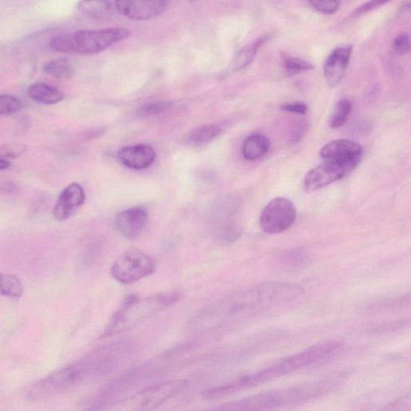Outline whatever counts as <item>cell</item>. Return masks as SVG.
<instances>
[{
    "label": "cell",
    "instance_id": "obj_1",
    "mask_svg": "<svg viewBox=\"0 0 411 411\" xmlns=\"http://www.w3.org/2000/svg\"><path fill=\"white\" fill-rule=\"evenodd\" d=\"M181 298L179 293H160L147 297L132 294L126 296L113 314L101 338H108L128 331L175 305Z\"/></svg>",
    "mask_w": 411,
    "mask_h": 411
},
{
    "label": "cell",
    "instance_id": "obj_2",
    "mask_svg": "<svg viewBox=\"0 0 411 411\" xmlns=\"http://www.w3.org/2000/svg\"><path fill=\"white\" fill-rule=\"evenodd\" d=\"M129 36L130 31L123 28L81 30L56 36L50 40L49 46L60 53L97 54Z\"/></svg>",
    "mask_w": 411,
    "mask_h": 411
},
{
    "label": "cell",
    "instance_id": "obj_3",
    "mask_svg": "<svg viewBox=\"0 0 411 411\" xmlns=\"http://www.w3.org/2000/svg\"><path fill=\"white\" fill-rule=\"evenodd\" d=\"M183 379H175L150 385L112 405L109 411H154L179 395L187 387Z\"/></svg>",
    "mask_w": 411,
    "mask_h": 411
},
{
    "label": "cell",
    "instance_id": "obj_4",
    "mask_svg": "<svg viewBox=\"0 0 411 411\" xmlns=\"http://www.w3.org/2000/svg\"><path fill=\"white\" fill-rule=\"evenodd\" d=\"M339 347L340 343L338 341H324L306 350L283 358L269 368L254 373L253 376L258 385L274 380L275 378L286 375L330 357L339 349Z\"/></svg>",
    "mask_w": 411,
    "mask_h": 411
},
{
    "label": "cell",
    "instance_id": "obj_5",
    "mask_svg": "<svg viewBox=\"0 0 411 411\" xmlns=\"http://www.w3.org/2000/svg\"><path fill=\"white\" fill-rule=\"evenodd\" d=\"M153 258L137 249L126 251L113 264L111 275L119 283H134L155 273Z\"/></svg>",
    "mask_w": 411,
    "mask_h": 411
},
{
    "label": "cell",
    "instance_id": "obj_6",
    "mask_svg": "<svg viewBox=\"0 0 411 411\" xmlns=\"http://www.w3.org/2000/svg\"><path fill=\"white\" fill-rule=\"evenodd\" d=\"M296 219V210L293 202L281 197L270 201L264 208L260 224L264 232L278 234L288 229Z\"/></svg>",
    "mask_w": 411,
    "mask_h": 411
},
{
    "label": "cell",
    "instance_id": "obj_7",
    "mask_svg": "<svg viewBox=\"0 0 411 411\" xmlns=\"http://www.w3.org/2000/svg\"><path fill=\"white\" fill-rule=\"evenodd\" d=\"M353 169L345 164L333 160H324L306 175L303 185L307 192L318 191L343 179Z\"/></svg>",
    "mask_w": 411,
    "mask_h": 411
},
{
    "label": "cell",
    "instance_id": "obj_8",
    "mask_svg": "<svg viewBox=\"0 0 411 411\" xmlns=\"http://www.w3.org/2000/svg\"><path fill=\"white\" fill-rule=\"evenodd\" d=\"M324 160H333L355 169L362 160L363 147L358 143L339 139L324 145L320 151Z\"/></svg>",
    "mask_w": 411,
    "mask_h": 411
},
{
    "label": "cell",
    "instance_id": "obj_9",
    "mask_svg": "<svg viewBox=\"0 0 411 411\" xmlns=\"http://www.w3.org/2000/svg\"><path fill=\"white\" fill-rule=\"evenodd\" d=\"M168 1H117L115 10L120 15L132 21H148L167 10Z\"/></svg>",
    "mask_w": 411,
    "mask_h": 411
},
{
    "label": "cell",
    "instance_id": "obj_10",
    "mask_svg": "<svg viewBox=\"0 0 411 411\" xmlns=\"http://www.w3.org/2000/svg\"><path fill=\"white\" fill-rule=\"evenodd\" d=\"M148 219L149 214L145 208L131 207L117 214L116 229L125 238L134 239L141 235L148 224Z\"/></svg>",
    "mask_w": 411,
    "mask_h": 411
},
{
    "label": "cell",
    "instance_id": "obj_11",
    "mask_svg": "<svg viewBox=\"0 0 411 411\" xmlns=\"http://www.w3.org/2000/svg\"><path fill=\"white\" fill-rule=\"evenodd\" d=\"M86 196L83 187L78 183H71L61 193L54 207L53 217L65 221L71 218L78 207L84 204Z\"/></svg>",
    "mask_w": 411,
    "mask_h": 411
},
{
    "label": "cell",
    "instance_id": "obj_12",
    "mask_svg": "<svg viewBox=\"0 0 411 411\" xmlns=\"http://www.w3.org/2000/svg\"><path fill=\"white\" fill-rule=\"evenodd\" d=\"M118 157L125 167L142 170L153 165L156 160V152L150 145L138 144L122 148L118 151Z\"/></svg>",
    "mask_w": 411,
    "mask_h": 411
},
{
    "label": "cell",
    "instance_id": "obj_13",
    "mask_svg": "<svg viewBox=\"0 0 411 411\" xmlns=\"http://www.w3.org/2000/svg\"><path fill=\"white\" fill-rule=\"evenodd\" d=\"M352 49L351 46L340 47L328 56L324 65V76L328 86H337L344 78Z\"/></svg>",
    "mask_w": 411,
    "mask_h": 411
},
{
    "label": "cell",
    "instance_id": "obj_14",
    "mask_svg": "<svg viewBox=\"0 0 411 411\" xmlns=\"http://www.w3.org/2000/svg\"><path fill=\"white\" fill-rule=\"evenodd\" d=\"M270 149L269 139L263 135H252L245 139L242 145V155L245 160L256 161L268 154Z\"/></svg>",
    "mask_w": 411,
    "mask_h": 411
},
{
    "label": "cell",
    "instance_id": "obj_15",
    "mask_svg": "<svg viewBox=\"0 0 411 411\" xmlns=\"http://www.w3.org/2000/svg\"><path fill=\"white\" fill-rule=\"evenodd\" d=\"M28 94L31 100L43 105L58 104L65 98L59 88L41 83L31 85Z\"/></svg>",
    "mask_w": 411,
    "mask_h": 411
},
{
    "label": "cell",
    "instance_id": "obj_16",
    "mask_svg": "<svg viewBox=\"0 0 411 411\" xmlns=\"http://www.w3.org/2000/svg\"><path fill=\"white\" fill-rule=\"evenodd\" d=\"M268 40V36H262L240 49L233 59L231 65L233 71L237 72L248 67L255 59L258 49Z\"/></svg>",
    "mask_w": 411,
    "mask_h": 411
},
{
    "label": "cell",
    "instance_id": "obj_17",
    "mask_svg": "<svg viewBox=\"0 0 411 411\" xmlns=\"http://www.w3.org/2000/svg\"><path fill=\"white\" fill-rule=\"evenodd\" d=\"M222 132V128L217 124H208L200 126L189 132L187 142L189 145H205L216 139Z\"/></svg>",
    "mask_w": 411,
    "mask_h": 411
},
{
    "label": "cell",
    "instance_id": "obj_18",
    "mask_svg": "<svg viewBox=\"0 0 411 411\" xmlns=\"http://www.w3.org/2000/svg\"><path fill=\"white\" fill-rule=\"evenodd\" d=\"M78 9L85 16L99 20L108 16L115 9V5L110 1H83L78 4Z\"/></svg>",
    "mask_w": 411,
    "mask_h": 411
},
{
    "label": "cell",
    "instance_id": "obj_19",
    "mask_svg": "<svg viewBox=\"0 0 411 411\" xmlns=\"http://www.w3.org/2000/svg\"><path fill=\"white\" fill-rule=\"evenodd\" d=\"M43 71L55 78L67 79L73 77L75 66L71 61L60 58L47 63L43 66Z\"/></svg>",
    "mask_w": 411,
    "mask_h": 411
},
{
    "label": "cell",
    "instance_id": "obj_20",
    "mask_svg": "<svg viewBox=\"0 0 411 411\" xmlns=\"http://www.w3.org/2000/svg\"><path fill=\"white\" fill-rule=\"evenodd\" d=\"M23 292V283L18 277L11 274H0V293L11 297H21Z\"/></svg>",
    "mask_w": 411,
    "mask_h": 411
},
{
    "label": "cell",
    "instance_id": "obj_21",
    "mask_svg": "<svg viewBox=\"0 0 411 411\" xmlns=\"http://www.w3.org/2000/svg\"><path fill=\"white\" fill-rule=\"evenodd\" d=\"M352 112V104L350 100L343 99L339 101L335 108L331 120V126L333 129L341 128Z\"/></svg>",
    "mask_w": 411,
    "mask_h": 411
},
{
    "label": "cell",
    "instance_id": "obj_22",
    "mask_svg": "<svg viewBox=\"0 0 411 411\" xmlns=\"http://www.w3.org/2000/svg\"><path fill=\"white\" fill-rule=\"evenodd\" d=\"M283 64L287 73L290 76L298 74L303 71H311V69L314 68L311 63L288 55L283 56Z\"/></svg>",
    "mask_w": 411,
    "mask_h": 411
},
{
    "label": "cell",
    "instance_id": "obj_23",
    "mask_svg": "<svg viewBox=\"0 0 411 411\" xmlns=\"http://www.w3.org/2000/svg\"><path fill=\"white\" fill-rule=\"evenodd\" d=\"M23 108L21 100L12 95L0 94V115H11Z\"/></svg>",
    "mask_w": 411,
    "mask_h": 411
},
{
    "label": "cell",
    "instance_id": "obj_24",
    "mask_svg": "<svg viewBox=\"0 0 411 411\" xmlns=\"http://www.w3.org/2000/svg\"><path fill=\"white\" fill-rule=\"evenodd\" d=\"M173 103L170 101H159V103H152L143 105L138 110V115L144 117L160 115L172 108Z\"/></svg>",
    "mask_w": 411,
    "mask_h": 411
},
{
    "label": "cell",
    "instance_id": "obj_25",
    "mask_svg": "<svg viewBox=\"0 0 411 411\" xmlns=\"http://www.w3.org/2000/svg\"><path fill=\"white\" fill-rule=\"evenodd\" d=\"M379 411H411V395L410 392L385 405Z\"/></svg>",
    "mask_w": 411,
    "mask_h": 411
},
{
    "label": "cell",
    "instance_id": "obj_26",
    "mask_svg": "<svg viewBox=\"0 0 411 411\" xmlns=\"http://www.w3.org/2000/svg\"><path fill=\"white\" fill-rule=\"evenodd\" d=\"M309 4L322 14L332 15L336 14L340 8V3L338 1H311Z\"/></svg>",
    "mask_w": 411,
    "mask_h": 411
},
{
    "label": "cell",
    "instance_id": "obj_27",
    "mask_svg": "<svg viewBox=\"0 0 411 411\" xmlns=\"http://www.w3.org/2000/svg\"><path fill=\"white\" fill-rule=\"evenodd\" d=\"M410 43L407 33L397 35L394 41V51L397 55H406L410 52Z\"/></svg>",
    "mask_w": 411,
    "mask_h": 411
},
{
    "label": "cell",
    "instance_id": "obj_28",
    "mask_svg": "<svg viewBox=\"0 0 411 411\" xmlns=\"http://www.w3.org/2000/svg\"><path fill=\"white\" fill-rule=\"evenodd\" d=\"M281 109L283 111L297 113V115H306L308 112V106L306 103L296 101V103H287L281 105Z\"/></svg>",
    "mask_w": 411,
    "mask_h": 411
},
{
    "label": "cell",
    "instance_id": "obj_29",
    "mask_svg": "<svg viewBox=\"0 0 411 411\" xmlns=\"http://www.w3.org/2000/svg\"><path fill=\"white\" fill-rule=\"evenodd\" d=\"M6 156L11 157V159H16V157H21L26 151L27 148L25 145L14 144L8 145L6 148H4Z\"/></svg>",
    "mask_w": 411,
    "mask_h": 411
},
{
    "label": "cell",
    "instance_id": "obj_30",
    "mask_svg": "<svg viewBox=\"0 0 411 411\" xmlns=\"http://www.w3.org/2000/svg\"><path fill=\"white\" fill-rule=\"evenodd\" d=\"M384 4H385V1H379V0H376V1H370L365 3L362 6H360L359 8L353 12V16H361L365 14V12H368L373 9H375Z\"/></svg>",
    "mask_w": 411,
    "mask_h": 411
},
{
    "label": "cell",
    "instance_id": "obj_31",
    "mask_svg": "<svg viewBox=\"0 0 411 411\" xmlns=\"http://www.w3.org/2000/svg\"><path fill=\"white\" fill-rule=\"evenodd\" d=\"M11 166V162L0 157V170H7Z\"/></svg>",
    "mask_w": 411,
    "mask_h": 411
}]
</instances>
